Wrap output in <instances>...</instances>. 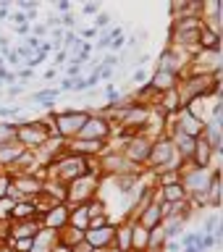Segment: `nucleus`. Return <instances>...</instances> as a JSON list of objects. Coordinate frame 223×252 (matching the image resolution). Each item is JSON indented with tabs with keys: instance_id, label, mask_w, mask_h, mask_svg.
I'll list each match as a JSON object with an SVG mask.
<instances>
[{
	"instance_id": "36",
	"label": "nucleus",
	"mask_w": 223,
	"mask_h": 252,
	"mask_svg": "<svg viewBox=\"0 0 223 252\" xmlns=\"http://www.w3.org/2000/svg\"><path fill=\"white\" fill-rule=\"evenodd\" d=\"M131 79H134V82H145V79H147V71H145V68L134 71V76H131Z\"/></svg>"
},
{
	"instance_id": "31",
	"label": "nucleus",
	"mask_w": 223,
	"mask_h": 252,
	"mask_svg": "<svg viewBox=\"0 0 223 252\" xmlns=\"http://www.w3.org/2000/svg\"><path fill=\"white\" fill-rule=\"evenodd\" d=\"M66 58H68V53H66V50H58V53H55V58H53V66H55V68L63 66V63H66Z\"/></svg>"
},
{
	"instance_id": "38",
	"label": "nucleus",
	"mask_w": 223,
	"mask_h": 252,
	"mask_svg": "<svg viewBox=\"0 0 223 252\" xmlns=\"http://www.w3.org/2000/svg\"><path fill=\"white\" fill-rule=\"evenodd\" d=\"M61 24H66V27H74V16H71V13H66V16L61 19Z\"/></svg>"
},
{
	"instance_id": "40",
	"label": "nucleus",
	"mask_w": 223,
	"mask_h": 252,
	"mask_svg": "<svg viewBox=\"0 0 223 252\" xmlns=\"http://www.w3.org/2000/svg\"><path fill=\"white\" fill-rule=\"evenodd\" d=\"M179 247H181L179 242H171V244H168V252H179Z\"/></svg>"
},
{
	"instance_id": "26",
	"label": "nucleus",
	"mask_w": 223,
	"mask_h": 252,
	"mask_svg": "<svg viewBox=\"0 0 223 252\" xmlns=\"http://www.w3.org/2000/svg\"><path fill=\"white\" fill-rule=\"evenodd\" d=\"M8 19H11V21H16V27H21V24H29L27 13H21V11H13V13H8Z\"/></svg>"
},
{
	"instance_id": "9",
	"label": "nucleus",
	"mask_w": 223,
	"mask_h": 252,
	"mask_svg": "<svg viewBox=\"0 0 223 252\" xmlns=\"http://www.w3.org/2000/svg\"><path fill=\"white\" fill-rule=\"evenodd\" d=\"M66 223H68V210H66V205H53V208H47V210L42 213V220H39V226L47 228V231H61Z\"/></svg>"
},
{
	"instance_id": "15",
	"label": "nucleus",
	"mask_w": 223,
	"mask_h": 252,
	"mask_svg": "<svg viewBox=\"0 0 223 252\" xmlns=\"http://www.w3.org/2000/svg\"><path fill=\"white\" fill-rule=\"evenodd\" d=\"M105 147V142H92V139H76L74 145L68 147V153L74 155H82V158H90V155H97L100 150Z\"/></svg>"
},
{
	"instance_id": "3",
	"label": "nucleus",
	"mask_w": 223,
	"mask_h": 252,
	"mask_svg": "<svg viewBox=\"0 0 223 252\" xmlns=\"http://www.w3.org/2000/svg\"><path fill=\"white\" fill-rule=\"evenodd\" d=\"M87 113L84 110H66V113H55V137H76L79 129L84 126Z\"/></svg>"
},
{
	"instance_id": "29",
	"label": "nucleus",
	"mask_w": 223,
	"mask_h": 252,
	"mask_svg": "<svg viewBox=\"0 0 223 252\" xmlns=\"http://www.w3.org/2000/svg\"><path fill=\"white\" fill-rule=\"evenodd\" d=\"M82 13H84V16H97V13H100V3H87V5L82 8Z\"/></svg>"
},
{
	"instance_id": "22",
	"label": "nucleus",
	"mask_w": 223,
	"mask_h": 252,
	"mask_svg": "<svg viewBox=\"0 0 223 252\" xmlns=\"http://www.w3.org/2000/svg\"><path fill=\"white\" fill-rule=\"evenodd\" d=\"M163 244H165V234H163V228H160V226L150 228V239H147V252H158V250H163Z\"/></svg>"
},
{
	"instance_id": "4",
	"label": "nucleus",
	"mask_w": 223,
	"mask_h": 252,
	"mask_svg": "<svg viewBox=\"0 0 223 252\" xmlns=\"http://www.w3.org/2000/svg\"><path fill=\"white\" fill-rule=\"evenodd\" d=\"M47 137H50V134L45 131V126L39 121H29V124H24L16 129V142H19L24 150L27 147H42Z\"/></svg>"
},
{
	"instance_id": "13",
	"label": "nucleus",
	"mask_w": 223,
	"mask_h": 252,
	"mask_svg": "<svg viewBox=\"0 0 223 252\" xmlns=\"http://www.w3.org/2000/svg\"><path fill=\"white\" fill-rule=\"evenodd\" d=\"M39 231H42V226H39L37 218H32V220H19V223L11 226V242H13V239H34Z\"/></svg>"
},
{
	"instance_id": "18",
	"label": "nucleus",
	"mask_w": 223,
	"mask_h": 252,
	"mask_svg": "<svg viewBox=\"0 0 223 252\" xmlns=\"http://www.w3.org/2000/svg\"><path fill=\"white\" fill-rule=\"evenodd\" d=\"M160 218H163V216H160V205L150 202L147 208H145V210L139 213V220H137V223H142V226H145L147 231H150V228L160 226Z\"/></svg>"
},
{
	"instance_id": "41",
	"label": "nucleus",
	"mask_w": 223,
	"mask_h": 252,
	"mask_svg": "<svg viewBox=\"0 0 223 252\" xmlns=\"http://www.w3.org/2000/svg\"><path fill=\"white\" fill-rule=\"evenodd\" d=\"M3 63H5V61H3V55H0V68H3Z\"/></svg>"
},
{
	"instance_id": "10",
	"label": "nucleus",
	"mask_w": 223,
	"mask_h": 252,
	"mask_svg": "<svg viewBox=\"0 0 223 252\" xmlns=\"http://www.w3.org/2000/svg\"><path fill=\"white\" fill-rule=\"evenodd\" d=\"M150 118V110L147 105H129L121 110V126L124 129H139V126H145Z\"/></svg>"
},
{
	"instance_id": "2",
	"label": "nucleus",
	"mask_w": 223,
	"mask_h": 252,
	"mask_svg": "<svg viewBox=\"0 0 223 252\" xmlns=\"http://www.w3.org/2000/svg\"><path fill=\"white\" fill-rule=\"evenodd\" d=\"M147 163L155 165V168H163V171H176L173 165H179V158H176V150H173L168 137H160V139L153 142Z\"/></svg>"
},
{
	"instance_id": "27",
	"label": "nucleus",
	"mask_w": 223,
	"mask_h": 252,
	"mask_svg": "<svg viewBox=\"0 0 223 252\" xmlns=\"http://www.w3.org/2000/svg\"><path fill=\"white\" fill-rule=\"evenodd\" d=\"M16 55H19V61H24V63H27V61H29L34 53H32L27 45H19V47H16Z\"/></svg>"
},
{
	"instance_id": "37",
	"label": "nucleus",
	"mask_w": 223,
	"mask_h": 252,
	"mask_svg": "<svg viewBox=\"0 0 223 252\" xmlns=\"http://www.w3.org/2000/svg\"><path fill=\"white\" fill-rule=\"evenodd\" d=\"M55 8H58L61 13H68V11H71V5L66 3V0H61V3H55Z\"/></svg>"
},
{
	"instance_id": "7",
	"label": "nucleus",
	"mask_w": 223,
	"mask_h": 252,
	"mask_svg": "<svg viewBox=\"0 0 223 252\" xmlns=\"http://www.w3.org/2000/svg\"><path fill=\"white\" fill-rule=\"evenodd\" d=\"M113 236H116V228L105 223V226H100V228H87L84 231V242L90 244V247L97 252V250H108V247H113Z\"/></svg>"
},
{
	"instance_id": "21",
	"label": "nucleus",
	"mask_w": 223,
	"mask_h": 252,
	"mask_svg": "<svg viewBox=\"0 0 223 252\" xmlns=\"http://www.w3.org/2000/svg\"><path fill=\"white\" fill-rule=\"evenodd\" d=\"M160 197H163V202H184L187 192L181 184H171V187H160Z\"/></svg>"
},
{
	"instance_id": "39",
	"label": "nucleus",
	"mask_w": 223,
	"mask_h": 252,
	"mask_svg": "<svg viewBox=\"0 0 223 252\" xmlns=\"http://www.w3.org/2000/svg\"><path fill=\"white\" fill-rule=\"evenodd\" d=\"M16 32H19V34H29V24H21V27H16Z\"/></svg>"
},
{
	"instance_id": "19",
	"label": "nucleus",
	"mask_w": 223,
	"mask_h": 252,
	"mask_svg": "<svg viewBox=\"0 0 223 252\" xmlns=\"http://www.w3.org/2000/svg\"><path fill=\"white\" fill-rule=\"evenodd\" d=\"M150 231L142 223H131V252H147Z\"/></svg>"
},
{
	"instance_id": "16",
	"label": "nucleus",
	"mask_w": 223,
	"mask_h": 252,
	"mask_svg": "<svg viewBox=\"0 0 223 252\" xmlns=\"http://www.w3.org/2000/svg\"><path fill=\"white\" fill-rule=\"evenodd\" d=\"M21 155H24V147L19 145V142H8V145H0V168H5V165H13Z\"/></svg>"
},
{
	"instance_id": "14",
	"label": "nucleus",
	"mask_w": 223,
	"mask_h": 252,
	"mask_svg": "<svg viewBox=\"0 0 223 252\" xmlns=\"http://www.w3.org/2000/svg\"><path fill=\"white\" fill-rule=\"evenodd\" d=\"M155 92H168V90H176V74H171V71H155L153 74V82H150Z\"/></svg>"
},
{
	"instance_id": "20",
	"label": "nucleus",
	"mask_w": 223,
	"mask_h": 252,
	"mask_svg": "<svg viewBox=\"0 0 223 252\" xmlns=\"http://www.w3.org/2000/svg\"><path fill=\"white\" fill-rule=\"evenodd\" d=\"M71 228H79V231H87L90 226V213H87V205H79L76 210H68V223Z\"/></svg>"
},
{
	"instance_id": "25",
	"label": "nucleus",
	"mask_w": 223,
	"mask_h": 252,
	"mask_svg": "<svg viewBox=\"0 0 223 252\" xmlns=\"http://www.w3.org/2000/svg\"><path fill=\"white\" fill-rule=\"evenodd\" d=\"M8 184H11V176H5V173L0 171V200H5V194H8Z\"/></svg>"
},
{
	"instance_id": "5",
	"label": "nucleus",
	"mask_w": 223,
	"mask_h": 252,
	"mask_svg": "<svg viewBox=\"0 0 223 252\" xmlns=\"http://www.w3.org/2000/svg\"><path fill=\"white\" fill-rule=\"evenodd\" d=\"M110 134V124L102 116H87L84 126L79 129L76 139H92V142H105V137Z\"/></svg>"
},
{
	"instance_id": "23",
	"label": "nucleus",
	"mask_w": 223,
	"mask_h": 252,
	"mask_svg": "<svg viewBox=\"0 0 223 252\" xmlns=\"http://www.w3.org/2000/svg\"><path fill=\"white\" fill-rule=\"evenodd\" d=\"M160 184H163V187L181 184V173H179V171H165V173H160Z\"/></svg>"
},
{
	"instance_id": "28",
	"label": "nucleus",
	"mask_w": 223,
	"mask_h": 252,
	"mask_svg": "<svg viewBox=\"0 0 223 252\" xmlns=\"http://www.w3.org/2000/svg\"><path fill=\"white\" fill-rule=\"evenodd\" d=\"M126 45V37H124V32H121V34H118V37H113V39H110V50H121V47Z\"/></svg>"
},
{
	"instance_id": "6",
	"label": "nucleus",
	"mask_w": 223,
	"mask_h": 252,
	"mask_svg": "<svg viewBox=\"0 0 223 252\" xmlns=\"http://www.w3.org/2000/svg\"><path fill=\"white\" fill-rule=\"evenodd\" d=\"M95 176L92 173H84L82 179H76V181H71V189L66 192V200L68 202H82V205H87V200L95 194Z\"/></svg>"
},
{
	"instance_id": "12",
	"label": "nucleus",
	"mask_w": 223,
	"mask_h": 252,
	"mask_svg": "<svg viewBox=\"0 0 223 252\" xmlns=\"http://www.w3.org/2000/svg\"><path fill=\"white\" fill-rule=\"evenodd\" d=\"M192 63H197V74L208 76V71L216 74V71H221V50H202V55H197Z\"/></svg>"
},
{
	"instance_id": "1",
	"label": "nucleus",
	"mask_w": 223,
	"mask_h": 252,
	"mask_svg": "<svg viewBox=\"0 0 223 252\" xmlns=\"http://www.w3.org/2000/svg\"><path fill=\"white\" fill-rule=\"evenodd\" d=\"M84 173H90V158H82V155H74V153H63V155H58L50 163V168H47V179L68 181V184H71V181L82 179Z\"/></svg>"
},
{
	"instance_id": "33",
	"label": "nucleus",
	"mask_w": 223,
	"mask_h": 252,
	"mask_svg": "<svg viewBox=\"0 0 223 252\" xmlns=\"http://www.w3.org/2000/svg\"><path fill=\"white\" fill-rule=\"evenodd\" d=\"M61 92H74V79H63V82H61Z\"/></svg>"
},
{
	"instance_id": "34",
	"label": "nucleus",
	"mask_w": 223,
	"mask_h": 252,
	"mask_svg": "<svg viewBox=\"0 0 223 252\" xmlns=\"http://www.w3.org/2000/svg\"><path fill=\"white\" fill-rule=\"evenodd\" d=\"M16 76L24 79V82H29V79L34 76V71H32V68H21V71H16Z\"/></svg>"
},
{
	"instance_id": "11",
	"label": "nucleus",
	"mask_w": 223,
	"mask_h": 252,
	"mask_svg": "<svg viewBox=\"0 0 223 252\" xmlns=\"http://www.w3.org/2000/svg\"><path fill=\"white\" fill-rule=\"evenodd\" d=\"M176 131H181V134H187V137H192V139H197V137H202V131H205V124H200L197 118L189 113L187 108H181L179 110V129Z\"/></svg>"
},
{
	"instance_id": "8",
	"label": "nucleus",
	"mask_w": 223,
	"mask_h": 252,
	"mask_svg": "<svg viewBox=\"0 0 223 252\" xmlns=\"http://www.w3.org/2000/svg\"><path fill=\"white\" fill-rule=\"evenodd\" d=\"M150 147H153V142H150L147 137H134V139H129L126 142V150H124V158L129 163H147V158H150Z\"/></svg>"
},
{
	"instance_id": "35",
	"label": "nucleus",
	"mask_w": 223,
	"mask_h": 252,
	"mask_svg": "<svg viewBox=\"0 0 223 252\" xmlns=\"http://www.w3.org/2000/svg\"><path fill=\"white\" fill-rule=\"evenodd\" d=\"M45 34H47V27H45V24H37V27H34V34H32V37L39 39V37H45Z\"/></svg>"
},
{
	"instance_id": "30",
	"label": "nucleus",
	"mask_w": 223,
	"mask_h": 252,
	"mask_svg": "<svg viewBox=\"0 0 223 252\" xmlns=\"http://www.w3.org/2000/svg\"><path fill=\"white\" fill-rule=\"evenodd\" d=\"M79 37H84V39H95V37H97V29H95V27H84V29H79Z\"/></svg>"
},
{
	"instance_id": "17",
	"label": "nucleus",
	"mask_w": 223,
	"mask_h": 252,
	"mask_svg": "<svg viewBox=\"0 0 223 252\" xmlns=\"http://www.w3.org/2000/svg\"><path fill=\"white\" fill-rule=\"evenodd\" d=\"M8 218L11 220H32V218H37V205L34 202H16L13 208H11V213H8Z\"/></svg>"
},
{
	"instance_id": "24",
	"label": "nucleus",
	"mask_w": 223,
	"mask_h": 252,
	"mask_svg": "<svg viewBox=\"0 0 223 252\" xmlns=\"http://www.w3.org/2000/svg\"><path fill=\"white\" fill-rule=\"evenodd\" d=\"M110 24V13H97L95 16V29H105Z\"/></svg>"
},
{
	"instance_id": "32",
	"label": "nucleus",
	"mask_w": 223,
	"mask_h": 252,
	"mask_svg": "<svg viewBox=\"0 0 223 252\" xmlns=\"http://www.w3.org/2000/svg\"><path fill=\"white\" fill-rule=\"evenodd\" d=\"M5 61L11 63V66H13L16 71H19V66H21V61H19V55H16V53H5Z\"/></svg>"
}]
</instances>
